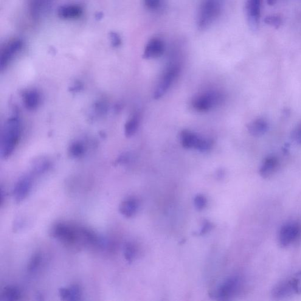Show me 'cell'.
Listing matches in <instances>:
<instances>
[{
	"label": "cell",
	"mask_w": 301,
	"mask_h": 301,
	"mask_svg": "<svg viewBox=\"0 0 301 301\" xmlns=\"http://www.w3.org/2000/svg\"><path fill=\"white\" fill-rule=\"evenodd\" d=\"M83 87L82 84L81 83H75L74 85L71 87L70 91L74 92L80 91V90L83 89Z\"/></svg>",
	"instance_id": "cell-34"
},
{
	"label": "cell",
	"mask_w": 301,
	"mask_h": 301,
	"mask_svg": "<svg viewBox=\"0 0 301 301\" xmlns=\"http://www.w3.org/2000/svg\"><path fill=\"white\" fill-rule=\"evenodd\" d=\"M301 235V226L297 222H288L281 228L278 241L282 247H288L294 244Z\"/></svg>",
	"instance_id": "cell-7"
},
{
	"label": "cell",
	"mask_w": 301,
	"mask_h": 301,
	"mask_svg": "<svg viewBox=\"0 0 301 301\" xmlns=\"http://www.w3.org/2000/svg\"><path fill=\"white\" fill-rule=\"evenodd\" d=\"M4 199H5V191L1 188V206L3 204L4 202Z\"/></svg>",
	"instance_id": "cell-36"
},
{
	"label": "cell",
	"mask_w": 301,
	"mask_h": 301,
	"mask_svg": "<svg viewBox=\"0 0 301 301\" xmlns=\"http://www.w3.org/2000/svg\"><path fill=\"white\" fill-rule=\"evenodd\" d=\"M299 294H301V271L278 283L272 291V297L277 299Z\"/></svg>",
	"instance_id": "cell-4"
},
{
	"label": "cell",
	"mask_w": 301,
	"mask_h": 301,
	"mask_svg": "<svg viewBox=\"0 0 301 301\" xmlns=\"http://www.w3.org/2000/svg\"><path fill=\"white\" fill-rule=\"evenodd\" d=\"M217 176L219 177V178H221V177H223L224 176L223 171L219 170V173L217 174Z\"/></svg>",
	"instance_id": "cell-37"
},
{
	"label": "cell",
	"mask_w": 301,
	"mask_h": 301,
	"mask_svg": "<svg viewBox=\"0 0 301 301\" xmlns=\"http://www.w3.org/2000/svg\"><path fill=\"white\" fill-rule=\"evenodd\" d=\"M241 280L238 277L228 278L219 286L216 291L219 300H226L237 294L241 287Z\"/></svg>",
	"instance_id": "cell-9"
},
{
	"label": "cell",
	"mask_w": 301,
	"mask_h": 301,
	"mask_svg": "<svg viewBox=\"0 0 301 301\" xmlns=\"http://www.w3.org/2000/svg\"><path fill=\"white\" fill-rule=\"evenodd\" d=\"M22 221L21 219L18 218L17 219V220L16 221V223L15 224V226H14V227H15V229L14 230H20L21 228L22 227Z\"/></svg>",
	"instance_id": "cell-35"
},
{
	"label": "cell",
	"mask_w": 301,
	"mask_h": 301,
	"mask_svg": "<svg viewBox=\"0 0 301 301\" xmlns=\"http://www.w3.org/2000/svg\"><path fill=\"white\" fill-rule=\"evenodd\" d=\"M58 292L61 300L64 301H80L82 297V291L78 285H72L69 288H61Z\"/></svg>",
	"instance_id": "cell-18"
},
{
	"label": "cell",
	"mask_w": 301,
	"mask_h": 301,
	"mask_svg": "<svg viewBox=\"0 0 301 301\" xmlns=\"http://www.w3.org/2000/svg\"><path fill=\"white\" fill-rule=\"evenodd\" d=\"M21 292L18 286L10 285L4 287L1 293V300L15 301L20 300Z\"/></svg>",
	"instance_id": "cell-21"
},
{
	"label": "cell",
	"mask_w": 301,
	"mask_h": 301,
	"mask_svg": "<svg viewBox=\"0 0 301 301\" xmlns=\"http://www.w3.org/2000/svg\"><path fill=\"white\" fill-rule=\"evenodd\" d=\"M136 248L134 245L131 243H127L125 244L124 247V255L125 260L129 264L133 263L136 255Z\"/></svg>",
	"instance_id": "cell-24"
},
{
	"label": "cell",
	"mask_w": 301,
	"mask_h": 301,
	"mask_svg": "<svg viewBox=\"0 0 301 301\" xmlns=\"http://www.w3.org/2000/svg\"><path fill=\"white\" fill-rule=\"evenodd\" d=\"M292 139L295 142L301 143V125L298 126L296 129H295L293 134H292Z\"/></svg>",
	"instance_id": "cell-32"
},
{
	"label": "cell",
	"mask_w": 301,
	"mask_h": 301,
	"mask_svg": "<svg viewBox=\"0 0 301 301\" xmlns=\"http://www.w3.org/2000/svg\"><path fill=\"white\" fill-rule=\"evenodd\" d=\"M42 262V255L41 253L36 252L31 257L28 264L27 270L30 273L35 272L38 269L41 265Z\"/></svg>",
	"instance_id": "cell-23"
},
{
	"label": "cell",
	"mask_w": 301,
	"mask_h": 301,
	"mask_svg": "<svg viewBox=\"0 0 301 301\" xmlns=\"http://www.w3.org/2000/svg\"><path fill=\"white\" fill-rule=\"evenodd\" d=\"M266 24L271 25L275 27H279L282 23V19L279 16H271L267 17L265 19Z\"/></svg>",
	"instance_id": "cell-29"
},
{
	"label": "cell",
	"mask_w": 301,
	"mask_h": 301,
	"mask_svg": "<svg viewBox=\"0 0 301 301\" xmlns=\"http://www.w3.org/2000/svg\"><path fill=\"white\" fill-rule=\"evenodd\" d=\"M223 101V95L218 91L205 92L196 97L193 101V106L195 110L205 112L220 104Z\"/></svg>",
	"instance_id": "cell-6"
},
{
	"label": "cell",
	"mask_w": 301,
	"mask_h": 301,
	"mask_svg": "<svg viewBox=\"0 0 301 301\" xmlns=\"http://www.w3.org/2000/svg\"><path fill=\"white\" fill-rule=\"evenodd\" d=\"M50 235L70 247L89 246L88 229L86 227L59 222L52 227Z\"/></svg>",
	"instance_id": "cell-1"
},
{
	"label": "cell",
	"mask_w": 301,
	"mask_h": 301,
	"mask_svg": "<svg viewBox=\"0 0 301 301\" xmlns=\"http://www.w3.org/2000/svg\"><path fill=\"white\" fill-rule=\"evenodd\" d=\"M109 38H110L111 43L112 47H119L122 43V38L117 33L111 32L109 34Z\"/></svg>",
	"instance_id": "cell-30"
},
{
	"label": "cell",
	"mask_w": 301,
	"mask_h": 301,
	"mask_svg": "<svg viewBox=\"0 0 301 301\" xmlns=\"http://www.w3.org/2000/svg\"><path fill=\"white\" fill-rule=\"evenodd\" d=\"M20 123L17 117L11 118L5 124L1 140V156L7 159L15 150L20 136Z\"/></svg>",
	"instance_id": "cell-2"
},
{
	"label": "cell",
	"mask_w": 301,
	"mask_h": 301,
	"mask_svg": "<svg viewBox=\"0 0 301 301\" xmlns=\"http://www.w3.org/2000/svg\"><path fill=\"white\" fill-rule=\"evenodd\" d=\"M85 148L83 143L76 142L72 143L70 148V154L74 158H78L83 156Z\"/></svg>",
	"instance_id": "cell-26"
},
{
	"label": "cell",
	"mask_w": 301,
	"mask_h": 301,
	"mask_svg": "<svg viewBox=\"0 0 301 301\" xmlns=\"http://www.w3.org/2000/svg\"><path fill=\"white\" fill-rule=\"evenodd\" d=\"M262 0H247L246 11L248 19L252 28L256 29L260 22Z\"/></svg>",
	"instance_id": "cell-13"
},
{
	"label": "cell",
	"mask_w": 301,
	"mask_h": 301,
	"mask_svg": "<svg viewBox=\"0 0 301 301\" xmlns=\"http://www.w3.org/2000/svg\"><path fill=\"white\" fill-rule=\"evenodd\" d=\"M131 154L130 153H125L122 155L118 159V163L119 164H125L127 163L131 159Z\"/></svg>",
	"instance_id": "cell-33"
},
{
	"label": "cell",
	"mask_w": 301,
	"mask_h": 301,
	"mask_svg": "<svg viewBox=\"0 0 301 301\" xmlns=\"http://www.w3.org/2000/svg\"><path fill=\"white\" fill-rule=\"evenodd\" d=\"M165 50L164 42L161 38H153L146 45L143 57L145 59L159 58L164 54Z\"/></svg>",
	"instance_id": "cell-12"
},
{
	"label": "cell",
	"mask_w": 301,
	"mask_h": 301,
	"mask_svg": "<svg viewBox=\"0 0 301 301\" xmlns=\"http://www.w3.org/2000/svg\"><path fill=\"white\" fill-rule=\"evenodd\" d=\"M139 207V202L136 198H128L120 204L119 212L125 217L131 218L136 214Z\"/></svg>",
	"instance_id": "cell-17"
},
{
	"label": "cell",
	"mask_w": 301,
	"mask_h": 301,
	"mask_svg": "<svg viewBox=\"0 0 301 301\" xmlns=\"http://www.w3.org/2000/svg\"><path fill=\"white\" fill-rule=\"evenodd\" d=\"M40 97L35 90H30L23 95V101L25 107L29 110H34L37 107L40 103Z\"/></svg>",
	"instance_id": "cell-20"
},
{
	"label": "cell",
	"mask_w": 301,
	"mask_h": 301,
	"mask_svg": "<svg viewBox=\"0 0 301 301\" xmlns=\"http://www.w3.org/2000/svg\"><path fill=\"white\" fill-rule=\"evenodd\" d=\"M180 140L183 147L194 149L202 153L209 151L213 146L212 140L188 130L181 132Z\"/></svg>",
	"instance_id": "cell-5"
},
{
	"label": "cell",
	"mask_w": 301,
	"mask_h": 301,
	"mask_svg": "<svg viewBox=\"0 0 301 301\" xmlns=\"http://www.w3.org/2000/svg\"><path fill=\"white\" fill-rule=\"evenodd\" d=\"M33 181L30 176L21 177L17 182L13 190L14 198L18 203L24 201L32 190Z\"/></svg>",
	"instance_id": "cell-11"
},
{
	"label": "cell",
	"mask_w": 301,
	"mask_h": 301,
	"mask_svg": "<svg viewBox=\"0 0 301 301\" xmlns=\"http://www.w3.org/2000/svg\"><path fill=\"white\" fill-rule=\"evenodd\" d=\"M52 0H29V9L31 18L37 20L50 7Z\"/></svg>",
	"instance_id": "cell-15"
},
{
	"label": "cell",
	"mask_w": 301,
	"mask_h": 301,
	"mask_svg": "<svg viewBox=\"0 0 301 301\" xmlns=\"http://www.w3.org/2000/svg\"><path fill=\"white\" fill-rule=\"evenodd\" d=\"M179 71L180 68L178 66H173L168 69L155 91V99H159L167 92L177 76L179 75Z\"/></svg>",
	"instance_id": "cell-10"
},
{
	"label": "cell",
	"mask_w": 301,
	"mask_h": 301,
	"mask_svg": "<svg viewBox=\"0 0 301 301\" xmlns=\"http://www.w3.org/2000/svg\"><path fill=\"white\" fill-rule=\"evenodd\" d=\"M50 163L46 159H40L33 165V171L34 174H41L49 170L50 168Z\"/></svg>",
	"instance_id": "cell-25"
},
{
	"label": "cell",
	"mask_w": 301,
	"mask_h": 301,
	"mask_svg": "<svg viewBox=\"0 0 301 301\" xmlns=\"http://www.w3.org/2000/svg\"><path fill=\"white\" fill-rule=\"evenodd\" d=\"M213 225L209 221H205L201 229L197 233L198 235H204L211 231L213 229Z\"/></svg>",
	"instance_id": "cell-31"
},
{
	"label": "cell",
	"mask_w": 301,
	"mask_h": 301,
	"mask_svg": "<svg viewBox=\"0 0 301 301\" xmlns=\"http://www.w3.org/2000/svg\"><path fill=\"white\" fill-rule=\"evenodd\" d=\"M268 129V123L263 119L253 121L248 125V130L253 136L260 137L266 133Z\"/></svg>",
	"instance_id": "cell-19"
},
{
	"label": "cell",
	"mask_w": 301,
	"mask_h": 301,
	"mask_svg": "<svg viewBox=\"0 0 301 301\" xmlns=\"http://www.w3.org/2000/svg\"><path fill=\"white\" fill-rule=\"evenodd\" d=\"M83 8L77 4H67L61 6L58 9L59 18L67 20H75L83 16Z\"/></svg>",
	"instance_id": "cell-14"
},
{
	"label": "cell",
	"mask_w": 301,
	"mask_h": 301,
	"mask_svg": "<svg viewBox=\"0 0 301 301\" xmlns=\"http://www.w3.org/2000/svg\"><path fill=\"white\" fill-rule=\"evenodd\" d=\"M194 205L199 211L204 210L207 206V200L206 197L201 194H199L195 196L194 200Z\"/></svg>",
	"instance_id": "cell-28"
},
{
	"label": "cell",
	"mask_w": 301,
	"mask_h": 301,
	"mask_svg": "<svg viewBox=\"0 0 301 301\" xmlns=\"http://www.w3.org/2000/svg\"><path fill=\"white\" fill-rule=\"evenodd\" d=\"M143 4L151 12H158L162 7V0H143Z\"/></svg>",
	"instance_id": "cell-27"
},
{
	"label": "cell",
	"mask_w": 301,
	"mask_h": 301,
	"mask_svg": "<svg viewBox=\"0 0 301 301\" xmlns=\"http://www.w3.org/2000/svg\"><path fill=\"white\" fill-rule=\"evenodd\" d=\"M23 46V41L19 38L13 39L5 45L0 56L1 71L6 68L13 58L21 52Z\"/></svg>",
	"instance_id": "cell-8"
},
{
	"label": "cell",
	"mask_w": 301,
	"mask_h": 301,
	"mask_svg": "<svg viewBox=\"0 0 301 301\" xmlns=\"http://www.w3.org/2000/svg\"><path fill=\"white\" fill-rule=\"evenodd\" d=\"M140 124L139 115L135 114L129 119L125 125V134L127 137L133 136L136 134Z\"/></svg>",
	"instance_id": "cell-22"
},
{
	"label": "cell",
	"mask_w": 301,
	"mask_h": 301,
	"mask_svg": "<svg viewBox=\"0 0 301 301\" xmlns=\"http://www.w3.org/2000/svg\"><path fill=\"white\" fill-rule=\"evenodd\" d=\"M222 0H204L198 13L197 25L200 30L209 27L221 13Z\"/></svg>",
	"instance_id": "cell-3"
},
{
	"label": "cell",
	"mask_w": 301,
	"mask_h": 301,
	"mask_svg": "<svg viewBox=\"0 0 301 301\" xmlns=\"http://www.w3.org/2000/svg\"><path fill=\"white\" fill-rule=\"evenodd\" d=\"M278 167H279V161L277 158L275 157H269L264 160L261 166L260 176L264 178H269L276 172Z\"/></svg>",
	"instance_id": "cell-16"
}]
</instances>
